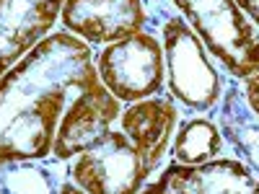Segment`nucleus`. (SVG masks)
<instances>
[{
    "label": "nucleus",
    "instance_id": "nucleus-7",
    "mask_svg": "<svg viewBox=\"0 0 259 194\" xmlns=\"http://www.w3.org/2000/svg\"><path fill=\"white\" fill-rule=\"evenodd\" d=\"M62 24L85 39V44H114L145 24L140 0H65Z\"/></svg>",
    "mask_w": 259,
    "mask_h": 194
},
{
    "label": "nucleus",
    "instance_id": "nucleus-6",
    "mask_svg": "<svg viewBox=\"0 0 259 194\" xmlns=\"http://www.w3.org/2000/svg\"><path fill=\"white\" fill-rule=\"evenodd\" d=\"M119 117V99L109 93L104 83H96L91 88L80 91L65 109L52 153L57 161H68L73 156L85 153L89 148L101 142L112 132V122Z\"/></svg>",
    "mask_w": 259,
    "mask_h": 194
},
{
    "label": "nucleus",
    "instance_id": "nucleus-5",
    "mask_svg": "<svg viewBox=\"0 0 259 194\" xmlns=\"http://www.w3.org/2000/svg\"><path fill=\"white\" fill-rule=\"evenodd\" d=\"M150 168L124 132H109L73 166V179L85 194H140Z\"/></svg>",
    "mask_w": 259,
    "mask_h": 194
},
{
    "label": "nucleus",
    "instance_id": "nucleus-15",
    "mask_svg": "<svg viewBox=\"0 0 259 194\" xmlns=\"http://www.w3.org/2000/svg\"><path fill=\"white\" fill-rule=\"evenodd\" d=\"M60 194H85V191H80V189H78V186H73V184H65V186L60 189ZM140 194H166V191H163L161 181H153L150 186H145Z\"/></svg>",
    "mask_w": 259,
    "mask_h": 194
},
{
    "label": "nucleus",
    "instance_id": "nucleus-12",
    "mask_svg": "<svg viewBox=\"0 0 259 194\" xmlns=\"http://www.w3.org/2000/svg\"><path fill=\"white\" fill-rule=\"evenodd\" d=\"M0 194H52V179L47 171L31 166V161L0 166Z\"/></svg>",
    "mask_w": 259,
    "mask_h": 194
},
{
    "label": "nucleus",
    "instance_id": "nucleus-14",
    "mask_svg": "<svg viewBox=\"0 0 259 194\" xmlns=\"http://www.w3.org/2000/svg\"><path fill=\"white\" fill-rule=\"evenodd\" d=\"M246 96H249V104H251V109L254 114H259V73H254L246 83Z\"/></svg>",
    "mask_w": 259,
    "mask_h": 194
},
{
    "label": "nucleus",
    "instance_id": "nucleus-9",
    "mask_svg": "<svg viewBox=\"0 0 259 194\" xmlns=\"http://www.w3.org/2000/svg\"><path fill=\"white\" fill-rule=\"evenodd\" d=\"M166 194H259V179L241 161L221 158L200 166L174 163L161 174Z\"/></svg>",
    "mask_w": 259,
    "mask_h": 194
},
{
    "label": "nucleus",
    "instance_id": "nucleus-1",
    "mask_svg": "<svg viewBox=\"0 0 259 194\" xmlns=\"http://www.w3.org/2000/svg\"><path fill=\"white\" fill-rule=\"evenodd\" d=\"M101 83L85 41L52 34L0 78V166L52 153L68 104Z\"/></svg>",
    "mask_w": 259,
    "mask_h": 194
},
{
    "label": "nucleus",
    "instance_id": "nucleus-2",
    "mask_svg": "<svg viewBox=\"0 0 259 194\" xmlns=\"http://www.w3.org/2000/svg\"><path fill=\"white\" fill-rule=\"evenodd\" d=\"M189 18L207 52H212L236 78L259 73V36L236 0H174Z\"/></svg>",
    "mask_w": 259,
    "mask_h": 194
},
{
    "label": "nucleus",
    "instance_id": "nucleus-10",
    "mask_svg": "<svg viewBox=\"0 0 259 194\" xmlns=\"http://www.w3.org/2000/svg\"><path fill=\"white\" fill-rule=\"evenodd\" d=\"M177 106L171 99H143L130 104L122 114V129L138 148L145 166L153 171L163 158L177 129Z\"/></svg>",
    "mask_w": 259,
    "mask_h": 194
},
{
    "label": "nucleus",
    "instance_id": "nucleus-3",
    "mask_svg": "<svg viewBox=\"0 0 259 194\" xmlns=\"http://www.w3.org/2000/svg\"><path fill=\"white\" fill-rule=\"evenodd\" d=\"M163 50L171 93L189 109H210L221 99V78L197 31L184 18L171 16L163 26Z\"/></svg>",
    "mask_w": 259,
    "mask_h": 194
},
{
    "label": "nucleus",
    "instance_id": "nucleus-11",
    "mask_svg": "<svg viewBox=\"0 0 259 194\" xmlns=\"http://www.w3.org/2000/svg\"><path fill=\"white\" fill-rule=\"evenodd\" d=\"M221 148H223V137L210 119H189L182 124L174 140V156L179 163L200 166L212 161L221 153Z\"/></svg>",
    "mask_w": 259,
    "mask_h": 194
},
{
    "label": "nucleus",
    "instance_id": "nucleus-8",
    "mask_svg": "<svg viewBox=\"0 0 259 194\" xmlns=\"http://www.w3.org/2000/svg\"><path fill=\"white\" fill-rule=\"evenodd\" d=\"M62 6L65 0H0V78L47 39Z\"/></svg>",
    "mask_w": 259,
    "mask_h": 194
},
{
    "label": "nucleus",
    "instance_id": "nucleus-16",
    "mask_svg": "<svg viewBox=\"0 0 259 194\" xmlns=\"http://www.w3.org/2000/svg\"><path fill=\"white\" fill-rule=\"evenodd\" d=\"M236 6H239L246 16H251L259 26V0H236Z\"/></svg>",
    "mask_w": 259,
    "mask_h": 194
},
{
    "label": "nucleus",
    "instance_id": "nucleus-13",
    "mask_svg": "<svg viewBox=\"0 0 259 194\" xmlns=\"http://www.w3.org/2000/svg\"><path fill=\"white\" fill-rule=\"evenodd\" d=\"M236 140H239V148L246 153V158L259 168V127L244 124V129L236 132Z\"/></svg>",
    "mask_w": 259,
    "mask_h": 194
},
{
    "label": "nucleus",
    "instance_id": "nucleus-4",
    "mask_svg": "<svg viewBox=\"0 0 259 194\" xmlns=\"http://www.w3.org/2000/svg\"><path fill=\"white\" fill-rule=\"evenodd\" d=\"M163 52L143 31L124 36L99 55V78L119 101H143L163 85Z\"/></svg>",
    "mask_w": 259,
    "mask_h": 194
}]
</instances>
